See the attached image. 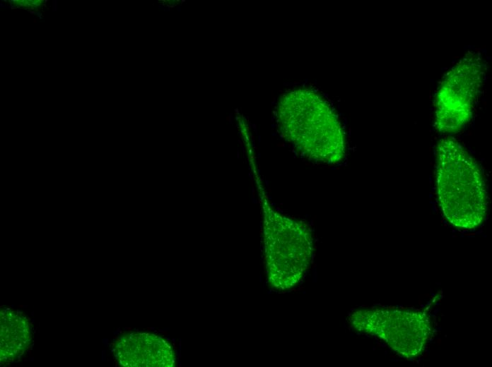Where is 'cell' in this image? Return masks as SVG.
I'll return each instance as SVG.
<instances>
[{"label":"cell","instance_id":"2","mask_svg":"<svg viewBox=\"0 0 492 367\" xmlns=\"http://www.w3.org/2000/svg\"><path fill=\"white\" fill-rule=\"evenodd\" d=\"M436 152L437 191L445 218L458 228L479 227L486 217L488 198L476 162L453 138L442 139Z\"/></svg>","mask_w":492,"mask_h":367},{"label":"cell","instance_id":"4","mask_svg":"<svg viewBox=\"0 0 492 367\" xmlns=\"http://www.w3.org/2000/svg\"><path fill=\"white\" fill-rule=\"evenodd\" d=\"M356 331L373 336L406 359L425 349L432 332L428 314L421 310L375 306L361 308L348 317Z\"/></svg>","mask_w":492,"mask_h":367},{"label":"cell","instance_id":"5","mask_svg":"<svg viewBox=\"0 0 492 367\" xmlns=\"http://www.w3.org/2000/svg\"><path fill=\"white\" fill-rule=\"evenodd\" d=\"M486 76V63L476 51L466 53L445 75L435 97V126L443 133L460 131L472 119Z\"/></svg>","mask_w":492,"mask_h":367},{"label":"cell","instance_id":"1","mask_svg":"<svg viewBox=\"0 0 492 367\" xmlns=\"http://www.w3.org/2000/svg\"><path fill=\"white\" fill-rule=\"evenodd\" d=\"M281 99V131L296 152L316 162L335 164L343 160L346 146L341 124L318 92L298 88Z\"/></svg>","mask_w":492,"mask_h":367},{"label":"cell","instance_id":"3","mask_svg":"<svg viewBox=\"0 0 492 367\" xmlns=\"http://www.w3.org/2000/svg\"><path fill=\"white\" fill-rule=\"evenodd\" d=\"M266 229V275L278 291L298 287L310 269L314 252L311 229L299 220L278 213Z\"/></svg>","mask_w":492,"mask_h":367},{"label":"cell","instance_id":"6","mask_svg":"<svg viewBox=\"0 0 492 367\" xmlns=\"http://www.w3.org/2000/svg\"><path fill=\"white\" fill-rule=\"evenodd\" d=\"M34 23H36V19H34Z\"/></svg>","mask_w":492,"mask_h":367}]
</instances>
